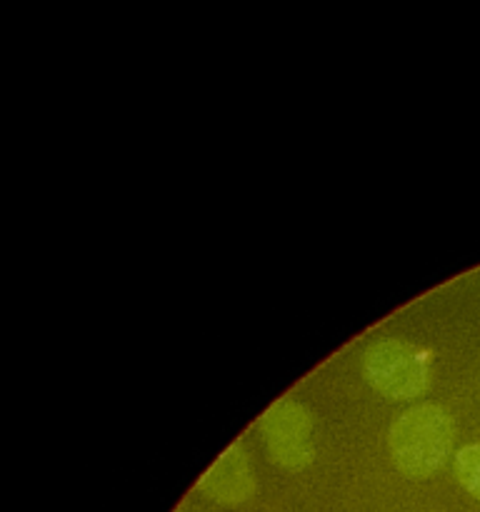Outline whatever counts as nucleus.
<instances>
[{"label": "nucleus", "instance_id": "f257e3e1", "mask_svg": "<svg viewBox=\"0 0 480 512\" xmlns=\"http://www.w3.org/2000/svg\"><path fill=\"white\" fill-rule=\"evenodd\" d=\"M453 443V418L435 403H420L400 413L388 433L393 465L410 480H425L438 473L453 455Z\"/></svg>", "mask_w": 480, "mask_h": 512}, {"label": "nucleus", "instance_id": "f03ea898", "mask_svg": "<svg viewBox=\"0 0 480 512\" xmlns=\"http://www.w3.org/2000/svg\"><path fill=\"white\" fill-rule=\"evenodd\" d=\"M363 375L388 400L423 398L430 388L428 353L398 338L375 340L363 353Z\"/></svg>", "mask_w": 480, "mask_h": 512}, {"label": "nucleus", "instance_id": "7ed1b4c3", "mask_svg": "<svg viewBox=\"0 0 480 512\" xmlns=\"http://www.w3.org/2000/svg\"><path fill=\"white\" fill-rule=\"evenodd\" d=\"M260 435L265 440L270 463L278 468L298 473L313 463V445H310V433H313V415L303 403L293 398L278 400L263 413L258 423Z\"/></svg>", "mask_w": 480, "mask_h": 512}, {"label": "nucleus", "instance_id": "20e7f679", "mask_svg": "<svg viewBox=\"0 0 480 512\" xmlns=\"http://www.w3.org/2000/svg\"><path fill=\"white\" fill-rule=\"evenodd\" d=\"M198 490L220 505H240L253 498L255 478L250 470L248 455L240 445H230L213 468L200 478Z\"/></svg>", "mask_w": 480, "mask_h": 512}, {"label": "nucleus", "instance_id": "39448f33", "mask_svg": "<svg viewBox=\"0 0 480 512\" xmlns=\"http://www.w3.org/2000/svg\"><path fill=\"white\" fill-rule=\"evenodd\" d=\"M453 473L460 488L480 503V443H470L453 455Z\"/></svg>", "mask_w": 480, "mask_h": 512}]
</instances>
